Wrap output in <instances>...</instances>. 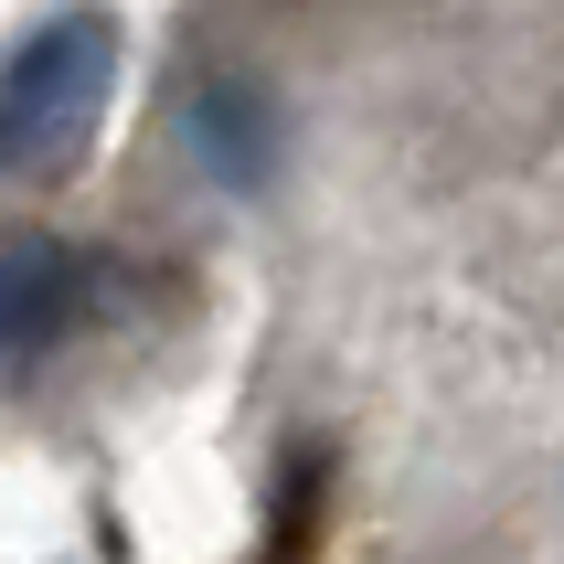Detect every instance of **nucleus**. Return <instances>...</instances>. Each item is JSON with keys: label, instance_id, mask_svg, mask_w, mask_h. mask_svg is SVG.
<instances>
[{"label": "nucleus", "instance_id": "nucleus-1", "mask_svg": "<svg viewBox=\"0 0 564 564\" xmlns=\"http://www.w3.org/2000/svg\"><path fill=\"white\" fill-rule=\"evenodd\" d=\"M118 96V22L96 0H64L0 54V182H64L96 150Z\"/></svg>", "mask_w": 564, "mask_h": 564}, {"label": "nucleus", "instance_id": "nucleus-3", "mask_svg": "<svg viewBox=\"0 0 564 564\" xmlns=\"http://www.w3.org/2000/svg\"><path fill=\"white\" fill-rule=\"evenodd\" d=\"M182 150H192V171L214 192H267L278 182V160H288V107H278V86L256 75V64H203V75H182Z\"/></svg>", "mask_w": 564, "mask_h": 564}, {"label": "nucleus", "instance_id": "nucleus-2", "mask_svg": "<svg viewBox=\"0 0 564 564\" xmlns=\"http://www.w3.org/2000/svg\"><path fill=\"white\" fill-rule=\"evenodd\" d=\"M118 310V256L54 224H0V394L86 341Z\"/></svg>", "mask_w": 564, "mask_h": 564}]
</instances>
